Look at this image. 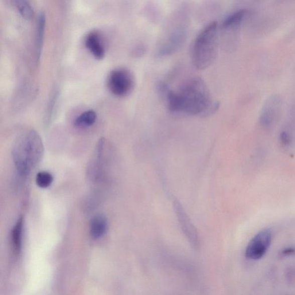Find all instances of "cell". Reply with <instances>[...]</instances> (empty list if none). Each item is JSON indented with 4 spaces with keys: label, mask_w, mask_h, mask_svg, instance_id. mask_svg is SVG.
<instances>
[{
    "label": "cell",
    "mask_w": 295,
    "mask_h": 295,
    "mask_svg": "<svg viewBox=\"0 0 295 295\" xmlns=\"http://www.w3.org/2000/svg\"><path fill=\"white\" fill-rule=\"evenodd\" d=\"M158 91L165 100L169 110L174 114L208 116L219 109V102L212 100L205 81L195 77L186 82L178 91L170 90L161 82Z\"/></svg>",
    "instance_id": "6da1fadb"
},
{
    "label": "cell",
    "mask_w": 295,
    "mask_h": 295,
    "mask_svg": "<svg viewBox=\"0 0 295 295\" xmlns=\"http://www.w3.org/2000/svg\"><path fill=\"white\" fill-rule=\"evenodd\" d=\"M176 203L177 212L178 213V216L180 217L182 226L183 227L184 230L186 231V235L189 236V239L192 240V242L196 245L197 238L195 228H194L192 224L190 223L188 217L186 216L183 209H182L181 206L179 204Z\"/></svg>",
    "instance_id": "30bf717a"
},
{
    "label": "cell",
    "mask_w": 295,
    "mask_h": 295,
    "mask_svg": "<svg viewBox=\"0 0 295 295\" xmlns=\"http://www.w3.org/2000/svg\"><path fill=\"white\" fill-rule=\"evenodd\" d=\"M272 234L269 229H265L256 234L246 247V257L251 260L261 259L265 255L270 246Z\"/></svg>",
    "instance_id": "8992f818"
},
{
    "label": "cell",
    "mask_w": 295,
    "mask_h": 295,
    "mask_svg": "<svg viewBox=\"0 0 295 295\" xmlns=\"http://www.w3.org/2000/svg\"><path fill=\"white\" fill-rule=\"evenodd\" d=\"M57 96V92H54V94L52 96L51 98L50 99V102L48 106L47 112H46V123L50 122V118L52 117L54 105H55L56 102Z\"/></svg>",
    "instance_id": "e0dca14e"
},
{
    "label": "cell",
    "mask_w": 295,
    "mask_h": 295,
    "mask_svg": "<svg viewBox=\"0 0 295 295\" xmlns=\"http://www.w3.org/2000/svg\"><path fill=\"white\" fill-rule=\"evenodd\" d=\"M286 278L288 282L293 284L295 282V267L290 266L286 269Z\"/></svg>",
    "instance_id": "ac0fdd59"
},
{
    "label": "cell",
    "mask_w": 295,
    "mask_h": 295,
    "mask_svg": "<svg viewBox=\"0 0 295 295\" xmlns=\"http://www.w3.org/2000/svg\"><path fill=\"white\" fill-rule=\"evenodd\" d=\"M246 14V12L244 10L236 12V13L230 15L225 20L223 26H238L243 21Z\"/></svg>",
    "instance_id": "9a60e30c"
},
{
    "label": "cell",
    "mask_w": 295,
    "mask_h": 295,
    "mask_svg": "<svg viewBox=\"0 0 295 295\" xmlns=\"http://www.w3.org/2000/svg\"><path fill=\"white\" fill-rule=\"evenodd\" d=\"M219 33L218 24L213 22L205 27L197 37L192 58L197 69L205 70L214 63L218 53Z\"/></svg>",
    "instance_id": "3957f363"
},
{
    "label": "cell",
    "mask_w": 295,
    "mask_h": 295,
    "mask_svg": "<svg viewBox=\"0 0 295 295\" xmlns=\"http://www.w3.org/2000/svg\"><path fill=\"white\" fill-rule=\"evenodd\" d=\"M53 178L52 174L48 172H42L37 174L36 178L37 184L41 188H46L52 184Z\"/></svg>",
    "instance_id": "2e32d148"
},
{
    "label": "cell",
    "mask_w": 295,
    "mask_h": 295,
    "mask_svg": "<svg viewBox=\"0 0 295 295\" xmlns=\"http://www.w3.org/2000/svg\"><path fill=\"white\" fill-rule=\"evenodd\" d=\"M108 90L116 96L129 95L134 86V79L131 73L126 69L119 68L110 72L107 80Z\"/></svg>",
    "instance_id": "277c9868"
},
{
    "label": "cell",
    "mask_w": 295,
    "mask_h": 295,
    "mask_svg": "<svg viewBox=\"0 0 295 295\" xmlns=\"http://www.w3.org/2000/svg\"><path fill=\"white\" fill-rule=\"evenodd\" d=\"M107 230V222L105 217L102 215H96L91 220L90 232L94 239L102 237Z\"/></svg>",
    "instance_id": "9c48e42d"
},
{
    "label": "cell",
    "mask_w": 295,
    "mask_h": 295,
    "mask_svg": "<svg viewBox=\"0 0 295 295\" xmlns=\"http://www.w3.org/2000/svg\"><path fill=\"white\" fill-rule=\"evenodd\" d=\"M46 25V18L44 13L40 15L38 24V34L36 45V60L38 61L40 59L42 49L43 42H44Z\"/></svg>",
    "instance_id": "7c38bea8"
},
{
    "label": "cell",
    "mask_w": 295,
    "mask_h": 295,
    "mask_svg": "<svg viewBox=\"0 0 295 295\" xmlns=\"http://www.w3.org/2000/svg\"><path fill=\"white\" fill-rule=\"evenodd\" d=\"M96 119L97 115L94 110L84 111L73 121L74 126L79 128L90 127L94 125Z\"/></svg>",
    "instance_id": "8fae6325"
},
{
    "label": "cell",
    "mask_w": 295,
    "mask_h": 295,
    "mask_svg": "<svg viewBox=\"0 0 295 295\" xmlns=\"http://www.w3.org/2000/svg\"><path fill=\"white\" fill-rule=\"evenodd\" d=\"M44 153L42 139L36 131H29L19 138L12 151L19 176L23 178L29 176L41 161Z\"/></svg>",
    "instance_id": "7a4b0ae2"
},
{
    "label": "cell",
    "mask_w": 295,
    "mask_h": 295,
    "mask_svg": "<svg viewBox=\"0 0 295 295\" xmlns=\"http://www.w3.org/2000/svg\"><path fill=\"white\" fill-rule=\"evenodd\" d=\"M85 44L96 59H103L105 55V49L102 39L98 33L92 32L89 34L85 39Z\"/></svg>",
    "instance_id": "ba28073f"
},
{
    "label": "cell",
    "mask_w": 295,
    "mask_h": 295,
    "mask_svg": "<svg viewBox=\"0 0 295 295\" xmlns=\"http://www.w3.org/2000/svg\"><path fill=\"white\" fill-rule=\"evenodd\" d=\"M282 99L278 95H273L264 103L259 116V125L264 129L272 127L280 116Z\"/></svg>",
    "instance_id": "5b68a950"
},
{
    "label": "cell",
    "mask_w": 295,
    "mask_h": 295,
    "mask_svg": "<svg viewBox=\"0 0 295 295\" xmlns=\"http://www.w3.org/2000/svg\"><path fill=\"white\" fill-rule=\"evenodd\" d=\"M294 254L295 248L293 247H289L282 250L281 253L279 254H280L281 257H285Z\"/></svg>",
    "instance_id": "d6986e66"
},
{
    "label": "cell",
    "mask_w": 295,
    "mask_h": 295,
    "mask_svg": "<svg viewBox=\"0 0 295 295\" xmlns=\"http://www.w3.org/2000/svg\"><path fill=\"white\" fill-rule=\"evenodd\" d=\"M278 140L282 149L287 151L295 145V107L290 111L288 121L279 131Z\"/></svg>",
    "instance_id": "52a82bcc"
},
{
    "label": "cell",
    "mask_w": 295,
    "mask_h": 295,
    "mask_svg": "<svg viewBox=\"0 0 295 295\" xmlns=\"http://www.w3.org/2000/svg\"><path fill=\"white\" fill-rule=\"evenodd\" d=\"M23 228V220L20 219L15 225L13 233H12V240L15 251L19 252L21 250L22 244V234Z\"/></svg>",
    "instance_id": "4fadbf2b"
},
{
    "label": "cell",
    "mask_w": 295,
    "mask_h": 295,
    "mask_svg": "<svg viewBox=\"0 0 295 295\" xmlns=\"http://www.w3.org/2000/svg\"><path fill=\"white\" fill-rule=\"evenodd\" d=\"M17 7L19 13L26 20H30L33 17V11L32 7L27 0H16Z\"/></svg>",
    "instance_id": "5bb4252c"
}]
</instances>
